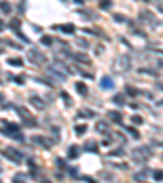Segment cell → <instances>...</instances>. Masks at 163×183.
Returning <instances> with one entry per match:
<instances>
[{"mask_svg": "<svg viewBox=\"0 0 163 183\" xmlns=\"http://www.w3.org/2000/svg\"><path fill=\"white\" fill-rule=\"evenodd\" d=\"M31 141H33V142H38V144H41V146H44V147H46V142H47V141L44 139L43 136H33V137H31Z\"/></svg>", "mask_w": 163, "mask_h": 183, "instance_id": "obj_12", "label": "cell"}, {"mask_svg": "<svg viewBox=\"0 0 163 183\" xmlns=\"http://www.w3.org/2000/svg\"><path fill=\"white\" fill-rule=\"evenodd\" d=\"M69 173H70V175H74V177H75V175H77V168H75V167L69 168Z\"/></svg>", "mask_w": 163, "mask_h": 183, "instance_id": "obj_27", "label": "cell"}, {"mask_svg": "<svg viewBox=\"0 0 163 183\" xmlns=\"http://www.w3.org/2000/svg\"><path fill=\"white\" fill-rule=\"evenodd\" d=\"M114 18H116L117 21H124V20H126V18H124L122 15H114Z\"/></svg>", "mask_w": 163, "mask_h": 183, "instance_id": "obj_29", "label": "cell"}, {"mask_svg": "<svg viewBox=\"0 0 163 183\" xmlns=\"http://www.w3.org/2000/svg\"><path fill=\"white\" fill-rule=\"evenodd\" d=\"M75 2H77V3H83V0H75Z\"/></svg>", "mask_w": 163, "mask_h": 183, "instance_id": "obj_35", "label": "cell"}, {"mask_svg": "<svg viewBox=\"0 0 163 183\" xmlns=\"http://www.w3.org/2000/svg\"><path fill=\"white\" fill-rule=\"evenodd\" d=\"M54 30H62V31H65V33H74L75 26L74 25H62V26H54Z\"/></svg>", "mask_w": 163, "mask_h": 183, "instance_id": "obj_6", "label": "cell"}, {"mask_svg": "<svg viewBox=\"0 0 163 183\" xmlns=\"http://www.w3.org/2000/svg\"><path fill=\"white\" fill-rule=\"evenodd\" d=\"M119 154H122V150H121V149H119V150H114V152H111L109 155H119Z\"/></svg>", "mask_w": 163, "mask_h": 183, "instance_id": "obj_32", "label": "cell"}, {"mask_svg": "<svg viewBox=\"0 0 163 183\" xmlns=\"http://www.w3.org/2000/svg\"><path fill=\"white\" fill-rule=\"evenodd\" d=\"M153 178H155V180H163V172H155Z\"/></svg>", "mask_w": 163, "mask_h": 183, "instance_id": "obj_23", "label": "cell"}, {"mask_svg": "<svg viewBox=\"0 0 163 183\" xmlns=\"http://www.w3.org/2000/svg\"><path fill=\"white\" fill-rule=\"evenodd\" d=\"M3 30H5V23H3L2 20H0V33H2Z\"/></svg>", "mask_w": 163, "mask_h": 183, "instance_id": "obj_31", "label": "cell"}, {"mask_svg": "<svg viewBox=\"0 0 163 183\" xmlns=\"http://www.w3.org/2000/svg\"><path fill=\"white\" fill-rule=\"evenodd\" d=\"M127 131H129V133H131V134H132V136H134V137H136V139H137V137H139V133H137V131H136V129H134V127H132V126H129V127H127Z\"/></svg>", "mask_w": 163, "mask_h": 183, "instance_id": "obj_22", "label": "cell"}, {"mask_svg": "<svg viewBox=\"0 0 163 183\" xmlns=\"http://www.w3.org/2000/svg\"><path fill=\"white\" fill-rule=\"evenodd\" d=\"M75 87H77V90H78V93H80V95H86V92H88L86 85L82 84V82H77V84H75Z\"/></svg>", "mask_w": 163, "mask_h": 183, "instance_id": "obj_10", "label": "cell"}, {"mask_svg": "<svg viewBox=\"0 0 163 183\" xmlns=\"http://www.w3.org/2000/svg\"><path fill=\"white\" fill-rule=\"evenodd\" d=\"M13 180H26V175L18 173V175H15V178H13Z\"/></svg>", "mask_w": 163, "mask_h": 183, "instance_id": "obj_25", "label": "cell"}, {"mask_svg": "<svg viewBox=\"0 0 163 183\" xmlns=\"http://www.w3.org/2000/svg\"><path fill=\"white\" fill-rule=\"evenodd\" d=\"M20 25H21L20 18H12L10 20V28H12L13 31H20Z\"/></svg>", "mask_w": 163, "mask_h": 183, "instance_id": "obj_5", "label": "cell"}, {"mask_svg": "<svg viewBox=\"0 0 163 183\" xmlns=\"http://www.w3.org/2000/svg\"><path fill=\"white\" fill-rule=\"evenodd\" d=\"M127 93H129L131 96H136L137 95V90H136V88H132V87H127Z\"/></svg>", "mask_w": 163, "mask_h": 183, "instance_id": "obj_24", "label": "cell"}, {"mask_svg": "<svg viewBox=\"0 0 163 183\" xmlns=\"http://www.w3.org/2000/svg\"><path fill=\"white\" fill-rule=\"evenodd\" d=\"M101 87L103 88H113L114 84H113V80H111L109 77H105V79H101Z\"/></svg>", "mask_w": 163, "mask_h": 183, "instance_id": "obj_8", "label": "cell"}, {"mask_svg": "<svg viewBox=\"0 0 163 183\" xmlns=\"http://www.w3.org/2000/svg\"><path fill=\"white\" fill-rule=\"evenodd\" d=\"M3 154H5L7 157L10 159V160H13V162H20V160L23 159V154H21V152H18L16 149H13V147H7Z\"/></svg>", "mask_w": 163, "mask_h": 183, "instance_id": "obj_3", "label": "cell"}, {"mask_svg": "<svg viewBox=\"0 0 163 183\" xmlns=\"http://www.w3.org/2000/svg\"><path fill=\"white\" fill-rule=\"evenodd\" d=\"M111 7V0H101L100 2V8H108Z\"/></svg>", "mask_w": 163, "mask_h": 183, "instance_id": "obj_21", "label": "cell"}, {"mask_svg": "<svg viewBox=\"0 0 163 183\" xmlns=\"http://www.w3.org/2000/svg\"><path fill=\"white\" fill-rule=\"evenodd\" d=\"M113 102L117 103V105H124V103H126V98H124L122 93H119V95H116V96L113 98Z\"/></svg>", "mask_w": 163, "mask_h": 183, "instance_id": "obj_15", "label": "cell"}, {"mask_svg": "<svg viewBox=\"0 0 163 183\" xmlns=\"http://www.w3.org/2000/svg\"><path fill=\"white\" fill-rule=\"evenodd\" d=\"M85 150H93V152H96V150H98V146H96L93 141H90V142L85 146Z\"/></svg>", "mask_w": 163, "mask_h": 183, "instance_id": "obj_17", "label": "cell"}, {"mask_svg": "<svg viewBox=\"0 0 163 183\" xmlns=\"http://www.w3.org/2000/svg\"><path fill=\"white\" fill-rule=\"evenodd\" d=\"M86 129H88V127H86V124H78V126L75 127V133H77L78 136H82V134L86 133Z\"/></svg>", "mask_w": 163, "mask_h": 183, "instance_id": "obj_16", "label": "cell"}, {"mask_svg": "<svg viewBox=\"0 0 163 183\" xmlns=\"http://www.w3.org/2000/svg\"><path fill=\"white\" fill-rule=\"evenodd\" d=\"M0 10H2L3 13H10L12 12V5H10L8 2H2L0 3Z\"/></svg>", "mask_w": 163, "mask_h": 183, "instance_id": "obj_13", "label": "cell"}, {"mask_svg": "<svg viewBox=\"0 0 163 183\" xmlns=\"http://www.w3.org/2000/svg\"><path fill=\"white\" fill-rule=\"evenodd\" d=\"M3 100H5V96H3V95H2V93H0V103H2V102H3Z\"/></svg>", "mask_w": 163, "mask_h": 183, "instance_id": "obj_34", "label": "cell"}, {"mask_svg": "<svg viewBox=\"0 0 163 183\" xmlns=\"http://www.w3.org/2000/svg\"><path fill=\"white\" fill-rule=\"evenodd\" d=\"M83 115H88V118H93V116H95V113H93L91 110H82V111L78 113V116H83Z\"/></svg>", "mask_w": 163, "mask_h": 183, "instance_id": "obj_20", "label": "cell"}, {"mask_svg": "<svg viewBox=\"0 0 163 183\" xmlns=\"http://www.w3.org/2000/svg\"><path fill=\"white\" fill-rule=\"evenodd\" d=\"M77 43L80 44V46H85V47L88 46V41H83V39H77Z\"/></svg>", "mask_w": 163, "mask_h": 183, "instance_id": "obj_26", "label": "cell"}, {"mask_svg": "<svg viewBox=\"0 0 163 183\" xmlns=\"http://www.w3.org/2000/svg\"><path fill=\"white\" fill-rule=\"evenodd\" d=\"M62 96H64V98L67 100V105H70V103H72V102H70V98H69V95H67V93H65V92L62 93Z\"/></svg>", "mask_w": 163, "mask_h": 183, "instance_id": "obj_30", "label": "cell"}, {"mask_svg": "<svg viewBox=\"0 0 163 183\" xmlns=\"http://www.w3.org/2000/svg\"><path fill=\"white\" fill-rule=\"evenodd\" d=\"M57 165H60V167H64V160H62V159H57Z\"/></svg>", "mask_w": 163, "mask_h": 183, "instance_id": "obj_33", "label": "cell"}, {"mask_svg": "<svg viewBox=\"0 0 163 183\" xmlns=\"http://www.w3.org/2000/svg\"><path fill=\"white\" fill-rule=\"evenodd\" d=\"M109 116H111V119H113L114 123H121V121H122L121 113H117V111H109Z\"/></svg>", "mask_w": 163, "mask_h": 183, "instance_id": "obj_11", "label": "cell"}, {"mask_svg": "<svg viewBox=\"0 0 163 183\" xmlns=\"http://www.w3.org/2000/svg\"><path fill=\"white\" fill-rule=\"evenodd\" d=\"M31 103H33V105L36 106L38 110H44V106H46V105L43 103V100L38 98V96H31Z\"/></svg>", "mask_w": 163, "mask_h": 183, "instance_id": "obj_4", "label": "cell"}, {"mask_svg": "<svg viewBox=\"0 0 163 183\" xmlns=\"http://www.w3.org/2000/svg\"><path fill=\"white\" fill-rule=\"evenodd\" d=\"M75 59L82 61V62H86V64H90V57L86 56V54H75Z\"/></svg>", "mask_w": 163, "mask_h": 183, "instance_id": "obj_18", "label": "cell"}, {"mask_svg": "<svg viewBox=\"0 0 163 183\" xmlns=\"http://www.w3.org/2000/svg\"><path fill=\"white\" fill-rule=\"evenodd\" d=\"M145 2H150V0H145Z\"/></svg>", "mask_w": 163, "mask_h": 183, "instance_id": "obj_36", "label": "cell"}, {"mask_svg": "<svg viewBox=\"0 0 163 183\" xmlns=\"http://www.w3.org/2000/svg\"><path fill=\"white\" fill-rule=\"evenodd\" d=\"M18 113H20V115H21V118H23V123H25V126H36V119H33V116H31V113L30 111H28V110L26 108H23V106H21V108H18Z\"/></svg>", "mask_w": 163, "mask_h": 183, "instance_id": "obj_2", "label": "cell"}, {"mask_svg": "<svg viewBox=\"0 0 163 183\" xmlns=\"http://www.w3.org/2000/svg\"><path fill=\"white\" fill-rule=\"evenodd\" d=\"M69 157H70V159H77L78 157V147L77 146H74V147L69 149Z\"/></svg>", "mask_w": 163, "mask_h": 183, "instance_id": "obj_14", "label": "cell"}, {"mask_svg": "<svg viewBox=\"0 0 163 183\" xmlns=\"http://www.w3.org/2000/svg\"><path fill=\"white\" fill-rule=\"evenodd\" d=\"M132 121H134V123H137V124H142V118H139V116H134Z\"/></svg>", "mask_w": 163, "mask_h": 183, "instance_id": "obj_28", "label": "cell"}, {"mask_svg": "<svg viewBox=\"0 0 163 183\" xmlns=\"http://www.w3.org/2000/svg\"><path fill=\"white\" fill-rule=\"evenodd\" d=\"M108 124L106 123H103V121H100V123H96V131H98V133H101V134H106L108 133Z\"/></svg>", "mask_w": 163, "mask_h": 183, "instance_id": "obj_9", "label": "cell"}, {"mask_svg": "<svg viewBox=\"0 0 163 183\" xmlns=\"http://www.w3.org/2000/svg\"><path fill=\"white\" fill-rule=\"evenodd\" d=\"M41 43H43L44 46H51V44H52V38L51 36H43L41 38Z\"/></svg>", "mask_w": 163, "mask_h": 183, "instance_id": "obj_19", "label": "cell"}, {"mask_svg": "<svg viewBox=\"0 0 163 183\" xmlns=\"http://www.w3.org/2000/svg\"><path fill=\"white\" fill-rule=\"evenodd\" d=\"M28 59H30L33 64H36V65H41L44 61H46V57L43 56V54L39 53V51L36 49V47H33V49L28 53Z\"/></svg>", "mask_w": 163, "mask_h": 183, "instance_id": "obj_1", "label": "cell"}, {"mask_svg": "<svg viewBox=\"0 0 163 183\" xmlns=\"http://www.w3.org/2000/svg\"><path fill=\"white\" fill-rule=\"evenodd\" d=\"M8 64L15 65V67H21V65H23V59H21V57H10Z\"/></svg>", "mask_w": 163, "mask_h": 183, "instance_id": "obj_7", "label": "cell"}]
</instances>
